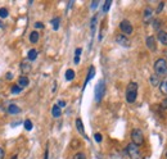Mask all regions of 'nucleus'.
<instances>
[{"label": "nucleus", "instance_id": "nucleus-23", "mask_svg": "<svg viewBox=\"0 0 167 159\" xmlns=\"http://www.w3.org/2000/svg\"><path fill=\"white\" fill-rule=\"evenodd\" d=\"M10 91H12V94L18 95V94H21L22 87H21V86H18V85H13V86H12V89H10Z\"/></svg>", "mask_w": 167, "mask_h": 159}, {"label": "nucleus", "instance_id": "nucleus-34", "mask_svg": "<svg viewBox=\"0 0 167 159\" xmlns=\"http://www.w3.org/2000/svg\"><path fill=\"white\" fill-rule=\"evenodd\" d=\"M58 107H59V108L66 107V101H64V100H59V101H58Z\"/></svg>", "mask_w": 167, "mask_h": 159}, {"label": "nucleus", "instance_id": "nucleus-39", "mask_svg": "<svg viewBox=\"0 0 167 159\" xmlns=\"http://www.w3.org/2000/svg\"><path fill=\"white\" fill-rule=\"evenodd\" d=\"M12 78H13V74H12L10 72H8V73H7V80H12Z\"/></svg>", "mask_w": 167, "mask_h": 159}, {"label": "nucleus", "instance_id": "nucleus-24", "mask_svg": "<svg viewBox=\"0 0 167 159\" xmlns=\"http://www.w3.org/2000/svg\"><path fill=\"white\" fill-rule=\"evenodd\" d=\"M51 26H53V28H54L55 31H57V30L59 28V18H58V17L51 19Z\"/></svg>", "mask_w": 167, "mask_h": 159}, {"label": "nucleus", "instance_id": "nucleus-14", "mask_svg": "<svg viewBox=\"0 0 167 159\" xmlns=\"http://www.w3.org/2000/svg\"><path fill=\"white\" fill-rule=\"evenodd\" d=\"M76 128H77V131L80 132V134L84 136V137H86L88 139V136L85 135V130H84V125H82V121L80 118H77L76 119Z\"/></svg>", "mask_w": 167, "mask_h": 159}, {"label": "nucleus", "instance_id": "nucleus-41", "mask_svg": "<svg viewBox=\"0 0 167 159\" xmlns=\"http://www.w3.org/2000/svg\"><path fill=\"white\" fill-rule=\"evenodd\" d=\"M2 27H3V23H2V22H0V28H2Z\"/></svg>", "mask_w": 167, "mask_h": 159}, {"label": "nucleus", "instance_id": "nucleus-35", "mask_svg": "<svg viewBox=\"0 0 167 159\" xmlns=\"http://www.w3.org/2000/svg\"><path fill=\"white\" fill-rule=\"evenodd\" d=\"M99 5V2H96V0H94V2H93V4H91V9H95L96 7H98Z\"/></svg>", "mask_w": 167, "mask_h": 159}, {"label": "nucleus", "instance_id": "nucleus-21", "mask_svg": "<svg viewBox=\"0 0 167 159\" xmlns=\"http://www.w3.org/2000/svg\"><path fill=\"white\" fill-rule=\"evenodd\" d=\"M64 77H66L67 81H72V80L75 78V71L73 69H67Z\"/></svg>", "mask_w": 167, "mask_h": 159}, {"label": "nucleus", "instance_id": "nucleus-25", "mask_svg": "<svg viewBox=\"0 0 167 159\" xmlns=\"http://www.w3.org/2000/svg\"><path fill=\"white\" fill-rule=\"evenodd\" d=\"M110 5H112V0H107V2L104 3V5H103V13H107L109 10Z\"/></svg>", "mask_w": 167, "mask_h": 159}, {"label": "nucleus", "instance_id": "nucleus-17", "mask_svg": "<svg viewBox=\"0 0 167 159\" xmlns=\"http://www.w3.org/2000/svg\"><path fill=\"white\" fill-rule=\"evenodd\" d=\"M96 22H98V16H94L90 22V28H91V35H95V28H96Z\"/></svg>", "mask_w": 167, "mask_h": 159}, {"label": "nucleus", "instance_id": "nucleus-26", "mask_svg": "<svg viewBox=\"0 0 167 159\" xmlns=\"http://www.w3.org/2000/svg\"><path fill=\"white\" fill-rule=\"evenodd\" d=\"M23 125H24V128H26L27 131H31V130H32V122L30 121V119H26Z\"/></svg>", "mask_w": 167, "mask_h": 159}, {"label": "nucleus", "instance_id": "nucleus-27", "mask_svg": "<svg viewBox=\"0 0 167 159\" xmlns=\"http://www.w3.org/2000/svg\"><path fill=\"white\" fill-rule=\"evenodd\" d=\"M8 14H9V13H8L7 8H0V17H2V18H7Z\"/></svg>", "mask_w": 167, "mask_h": 159}, {"label": "nucleus", "instance_id": "nucleus-3", "mask_svg": "<svg viewBox=\"0 0 167 159\" xmlns=\"http://www.w3.org/2000/svg\"><path fill=\"white\" fill-rule=\"evenodd\" d=\"M131 140H132V144H135L136 146H140V145L144 142L143 131L140 128H134L131 131Z\"/></svg>", "mask_w": 167, "mask_h": 159}, {"label": "nucleus", "instance_id": "nucleus-28", "mask_svg": "<svg viewBox=\"0 0 167 159\" xmlns=\"http://www.w3.org/2000/svg\"><path fill=\"white\" fill-rule=\"evenodd\" d=\"M152 23H153V27H154V30H158L162 22H161L159 19H154V21H152Z\"/></svg>", "mask_w": 167, "mask_h": 159}, {"label": "nucleus", "instance_id": "nucleus-15", "mask_svg": "<svg viewBox=\"0 0 167 159\" xmlns=\"http://www.w3.org/2000/svg\"><path fill=\"white\" fill-rule=\"evenodd\" d=\"M8 113L9 114H18V113H21V108L16 104H10L8 107Z\"/></svg>", "mask_w": 167, "mask_h": 159}, {"label": "nucleus", "instance_id": "nucleus-36", "mask_svg": "<svg viewBox=\"0 0 167 159\" xmlns=\"http://www.w3.org/2000/svg\"><path fill=\"white\" fill-rule=\"evenodd\" d=\"M35 27H36V28H44V24L40 23V22H37V23H35Z\"/></svg>", "mask_w": 167, "mask_h": 159}, {"label": "nucleus", "instance_id": "nucleus-18", "mask_svg": "<svg viewBox=\"0 0 167 159\" xmlns=\"http://www.w3.org/2000/svg\"><path fill=\"white\" fill-rule=\"evenodd\" d=\"M39 37H40L39 32H37V31H32V32H31V35H30V43L36 44V43L39 41Z\"/></svg>", "mask_w": 167, "mask_h": 159}, {"label": "nucleus", "instance_id": "nucleus-16", "mask_svg": "<svg viewBox=\"0 0 167 159\" xmlns=\"http://www.w3.org/2000/svg\"><path fill=\"white\" fill-rule=\"evenodd\" d=\"M94 74H95V68H94L93 65H91V67L89 68V73H88V77H86V80H85V84H84V89L86 87V85L89 84V81H90V80L94 77Z\"/></svg>", "mask_w": 167, "mask_h": 159}, {"label": "nucleus", "instance_id": "nucleus-29", "mask_svg": "<svg viewBox=\"0 0 167 159\" xmlns=\"http://www.w3.org/2000/svg\"><path fill=\"white\" fill-rule=\"evenodd\" d=\"M73 159H86V155L84 154V153H76Z\"/></svg>", "mask_w": 167, "mask_h": 159}, {"label": "nucleus", "instance_id": "nucleus-5", "mask_svg": "<svg viewBox=\"0 0 167 159\" xmlns=\"http://www.w3.org/2000/svg\"><path fill=\"white\" fill-rule=\"evenodd\" d=\"M120 28H121V31L123 32L125 36H126V35H131V33L134 32L132 24H131L130 21H127V19L121 21V23H120Z\"/></svg>", "mask_w": 167, "mask_h": 159}, {"label": "nucleus", "instance_id": "nucleus-2", "mask_svg": "<svg viewBox=\"0 0 167 159\" xmlns=\"http://www.w3.org/2000/svg\"><path fill=\"white\" fill-rule=\"evenodd\" d=\"M137 96V84L136 82H130L126 89V100L127 103H134Z\"/></svg>", "mask_w": 167, "mask_h": 159}, {"label": "nucleus", "instance_id": "nucleus-6", "mask_svg": "<svg viewBox=\"0 0 167 159\" xmlns=\"http://www.w3.org/2000/svg\"><path fill=\"white\" fill-rule=\"evenodd\" d=\"M127 154L130 155L131 159H139L140 156V151H139V146H136L135 144H129L127 145Z\"/></svg>", "mask_w": 167, "mask_h": 159}, {"label": "nucleus", "instance_id": "nucleus-33", "mask_svg": "<svg viewBox=\"0 0 167 159\" xmlns=\"http://www.w3.org/2000/svg\"><path fill=\"white\" fill-rule=\"evenodd\" d=\"M81 51H82V49H81V48H77V49L75 50V57H80V55H81Z\"/></svg>", "mask_w": 167, "mask_h": 159}, {"label": "nucleus", "instance_id": "nucleus-4", "mask_svg": "<svg viewBox=\"0 0 167 159\" xmlns=\"http://www.w3.org/2000/svg\"><path fill=\"white\" fill-rule=\"evenodd\" d=\"M94 92H95V101H96V103H100V100H102L103 96H104V92H105V85H104V81H103V80H100V81L96 84Z\"/></svg>", "mask_w": 167, "mask_h": 159}, {"label": "nucleus", "instance_id": "nucleus-10", "mask_svg": "<svg viewBox=\"0 0 167 159\" xmlns=\"http://www.w3.org/2000/svg\"><path fill=\"white\" fill-rule=\"evenodd\" d=\"M157 38H158V41H159L162 45L167 46V32H164V31H158Z\"/></svg>", "mask_w": 167, "mask_h": 159}, {"label": "nucleus", "instance_id": "nucleus-19", "mask_svg": "<svg viewBox=\"0 0 167 159\" xmlns=\"http://www.w3.org/2000/svg\"><path fill=\"white\" fill-rule=\"evenodd\" d=\"M51 114H53L54 118H59V117H61L62 112H61V108L58 107V105H54V107H53V109H51Z\"/></svg>", "mask_w": 167, "mask_h": 159}, {"label": "nucleus", "instance_id": "nucleus-22", "mask_svg": "<svg viewBox=\"0 0 167 159\" xmlns=\"http://www.w3.org/2000/svg\"><path fill=\"white\" fill-rule=\"evenodd\" d=\"M159 91H161V94H163V95L167 96V80H164V81L161 82V85H159Z\"/></svg>", "mask_w": 167, "mask_h": 159}, {"label": "nucleus", "instance_id": "nucleus-11", "mask_svg": "<svg viewBox=\"0 0 167 159\" xmlns=\"http://www.w3.org/2000/svg\"><path fill=\"white\" fill-rule=\"evenodd\" d=\"M29 84H30V80H29V77H27V76H21L19 78H18V86H21L22 89L23 87H27V86H29Z\"/></svg>", "mask_w": 167, "mask_h": 159}, {"label": "nucleus", "instance_id": "nucleus-7", "mask_svg": "<svg viewBox=\"0 0 167 159\" xmlns=\"http://www.w3.org/2000/svg\"><path fill=\"white\" fill-rule=\"evenodd\" d=\"M116 43L118 44V45H121V46H125V48H129L130 46V40L127 38V36H125L123 33L121 35H117L116 36Z\"/></svg>", "mask_w": 167, "mask_h": 159}, {"label": "nucleus", "instance_id": "nucleus-37", "mask_svg": "<svg viewBox=\"0 0 167 159\" xmlns=\"http://www.w3.org/2000/svg\"><path fill=\"white\" fill-rule=\"evenodd\" d=\"M4 155H5V153H4V150L0 148V159H4Z\"/></svg>", "mask_w": 167, "mask_h": 159}, {"label": "nucleus", "instance_id": "nucleus-32", "mask_svg": "<svg viewBox=\"0 0 167 159\" xmlns=\"http://www.w3.org/2000/svg\"><path fill=\"white\" fill-rule=\"evenodd\" d=\"M161 108H162V109H167V98L161 103Z\"/></svg>", "mask_w": 167, "mask_h": 159}, {"label": "nucleus", "instance_id": "nucleus-12", "mask_svg": "<svg viewBox=\"0 0 167 159\" xmlns=\"http://www.w3.org/2000/svg\"><path fill=\"white\" fill-rule=\"evenodd\" d=\"M149 81H150V85L153 87H157V86L159 87V85H161V80H159V77L157 74H152L150 78H149Z\"/></svg>", "mask_w": 167, "mask_h": 159}, {"label": "nucleus", "instance_id": "nucleus-9", "mask_svg": "<svg viewBox=\"0 0 167 159\" xmlns=\"http://www.w3.org/2000/svg\"><path fill=\"white\" fill-rule=\"evenodd\" d=\"M144 22L145 23H150L153 21V9L150 7H147L144 10Z\"/></svg>", "mask_w": 167, "mask_h": 159}, {"label": "nucleus", "instance_id": "nucleus-13", "mask_svg": "<svg viewBox=\"0 0 167 159\" xmlns=\"http://www.w3.org/2000/svg\"><path fill=\"white\" fill-rule=\"evenodd\" d=\"M21 71L22 73H29L31 71V63H29V60H23L21 63Z\"/></svg>", "mask_w": 167, "mask_h": 159}, {"label": "nucleus", "instance_id": "nucleus-30", "mask_svg": "<svg viewBox=\"0 0 167 159\" xmlns=\"http://www.w3.org/2000/svg\"><path fill=\"white\" fill-rule=\"evenodd\" d=\"M94 139H95L96 142H102L103 136H102V134H99V132H98V134H95V135H94Z\"/></svg>", "mask_w": 167, "mask_h": 159}, {"label": "nucleus", "instance_id": "nucleus-40", "mask_svg": "<svg viewBox=\"0 0 167 159\" xmlns=\"http://www.w3.org/2000/svg\"><path fill=\"white\" fill-rule=\"evenodd\" d=\"M164 159H167V150H166V153H164Z\"/></svg>", "mask_w": 167, "mask_h": 159}, {"label": "nucleus", "instance_id": "nucleus-8", "mask_svg": "<svg viewBox=\"0 0 167 159\" xmlns=\"http://www.w3.org/2000/svg\"><path fill=\"white\" fill-rule=\"evenodd\" d=\"M145 44H147V48L150 51H156L157 50V43H156L154 36H148L147 40H145Z\"/></svg>", "mask_w": 167, "mask_h": 159}, {"label": "nucleus", "instance_id": "nucleus-1", "mask_svg": "<svg viewBox=\"0 0 167 159\" xmlns=\"http://www.w3.org/2000/svg\"><path fill=\"white\" fill-rule=\"evenodd\" d=\"M154 74L158 77L167 76V60L164 58H158L154 63Z\"/></svg>", "mask_w": 167, "mask_h": 159}, {"label": "nucleus", "instance_id": "nucleus-38", "mask_svg": "<svg viewBox=\"0 0 167 159\" xmlns=\"http://www.w3.org/2000/svg\"><path fill=\"white\" fill-rule=\"evenodd\" d=\"M73 62H75V64H78V63H80V57H75Z\"/></svg>", "mask_w": 167, "mask_h": 159}, {"label": "nucleus", "instance_id": "nucleus-31", "mask_svg": "<svg viewBox=\"0 0 167 159\" xmlns=\"http://www.w3.org/2000/svg\"><path fill=\"white\" fill-rule=\"evenodd\" d=\"M163 7H164V3H163V2L159 3V4H158V8H157V10H156V13H158V14H159V13L163 10Z\"/></svg>", "mask_w": 167, "mask_h": 159}, {"label": "nucleus", "instance_id": "nucleus-20", "mask_svg": "<svg viewBox=\"0 0 167 159\" xmlns=\"http://www.w3.org/2000/svg\"><path fill=\"white\" fill-rule=\"evenodd\" d=\"M37 58V50L36 49H31L30 51H29V55H27V59H29V60H35Z\"/></svg>", "mask_w": 167, "mask_h": 159}]
</instances>
